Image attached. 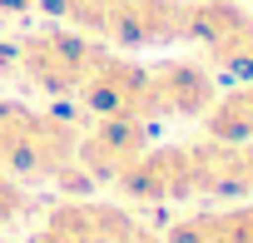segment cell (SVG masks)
<instances>
[{"instance_id": "cell-1", "label": "cell", "mask_w": 253, "mask_h": 243, "mask_svg": "<svg viewBox=\"0 0 253 243\" xmlns=\"http://www.w3.org/2000/svg\"><path fill=\"white\" fill-rule=\"evenodd\" d=\"M80 124L60 109H35L0 94V169L25 184H50L60 194H89V174L75 159Z\"/></svg>"}, {"instance_id": "cell-2", "label": "cell", "mask_w": 253, "mask_h": 243, "mask_svg": "<svg viewBox=\"0 0 253 243\" xmlns=\"http://www.w3.org/2000/svg\"><path fill=\"white\" fill-rule=\"evenodd\" d=\"M104 50H109L104 40L55 20V25L30 30L10 45V70L20 84H30L45 99H80V89H84V80Z\"/></svg>"}, {"instance_id": "cell-3", "label": "cell", "mask_w": 253, "mask_h": 243, "mask_svg": "<svg viewBox=\"0 0 253 243\" xmlns=\"http://www.w3.org/2000/svg\"><path fill=\"white\" fill-rule=\"evenodd\" d=\"M139 213L129 203H104L89 194H65L50 203L30 233V243H124L134 233Z\"/></svg>"}, {"instance_id": "cell-4", "label": "cell", "mask_w": 253, "mask_h": 243, "mask_svg": "<svg viewBox=\"0 0 253 243\" xmlns=\"http://www.w3.org/2000/svg\"><path fill=\"white\" fill-rule=\"evenodd\" d=\"M80 104L94 119H144L154 124V104H149V65L129 60L124 50H104L80 89Z\"/></svg>"}, {"instance_id": "cell-5", "label": "cell", "mask_w": 253, "mask_h": 243, "mask_svg": "<svg viewBox=\"0 0 253 243\" xmlns=\"http://www.w3.org/2000/svg\"><path fill=\"white\" fill-rule=\"evenodd\" d=\"M184 179L189 199H253V144H223V139H189L184 144Z\"/></svg>"}, {"instance_id": "cell-6", "label": "cell", "mask_w": 253, "mask_h": 243, "mask_svg": "<svg viewBox=\"0 0 253 243\" xmlns=\"http://www.w3.org/2000/svg\"><path fill=\"white\" fill-rule=\"evenodd\" d=\"M154 144L144 119H94V124L80 129L75 159L89 174V184H119L124 169H129L144 149Z\"/></svg>"}, {"instance_id": "cell-7", "label": "cell", "mask_w": 253, "mask_h": 243, "mask_svg": "<svg viewBox=\"0 0 253 243\" xmlns=\"http://www.w3.org/2000/svg\"><path fill=\"white\" fill-rule=\"evenodd\" d=\"M218 80L204 60L189 55H169L159 65H149V104L154 119H204V109L213 104Z\"/></svg>"}, {"instance_id": "cell-8", "label": "cell", "mask_w": 253, "mask_h": 243, "mask_svg": "<svg viewBox=\"0 0 253 243\" xmlns=\"http://www.w3.org/2000/svg\"><path fill=\"white\" fill-rule=\"evenodd\" d=\"M169 243H253V199L223 203V208H194L179 213L164 228Z\"/></svg>"}, {"instance_id": "cell-9", "label": "cell", "mask_w": 253, "mask_h": 243, "mask_svg": "<svg viewBox=\"0 0 253 243\" xmlns=\"http://www.w3.org/2000/svg\"><path fill=\"white\" fill-rule=\"evenodd\" d=\"M204 134L223 144H253V80H238L233 89H218L204 109Z\"/></svg>"}, {"instance_id": "cell-10", "label": "cell", "mask_w": 253, "mask_h": 243, "mask_svg": "<svg viewBox=\"0 0 253 243\" xmlns=\"http://www.w3.org/2000/svg\"><path fill=\"white\" fill-rule=\"evenodd\" d=\"M30 208H35V194H30V184H25V179H15L10 169H0V228L20 223Z\"/></svg>"}, {"instance_id": "cell-11", "label": "cell", "mask_w": 253, "mask_h": 243, "mask_svg": "<svg viewBox=\"0 0 253 243\" xmlns=\"http://www.w3.org/2000/svg\"><path fill=\"white\" fill-rule=\"evenodd\" d=\"M30 10V0H0V20H5V15H25Z\"/></svg>"}, {"instance_id": "cell-12", "label": "cell", "mask_w": 253, "mask_h": 243, "mask_svg": "<svg viewBox=\"0 0 253 243\" xmlns=\"http://www.w3.org/2000/svg\"><path fill=\"white\" fill-rule=\"evenodd\" d=\"M248 5H253V0H248Z\"/></svg>"}]
</instances>
